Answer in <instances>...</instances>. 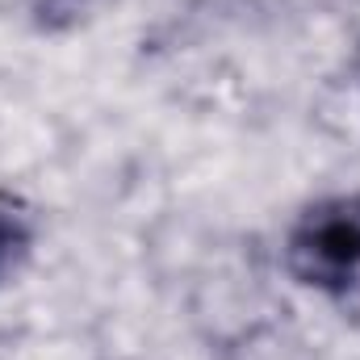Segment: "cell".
<instances>
[{
    "label": "cell",
    "mask_w": 360,
    "mask_h": 360,
    "mask_svg": "<svg viewBox=\"0 0 360 360\" xmlns=\"http://www.w3.org/2000/svg\"><path fill=\"white\" fill-rule=\"evenodd\" d=\"M34 248H38V210L21 193L0 188V289L25 272Z\"/></svg>",
    "instance_id": "2"
},
{
    "label": "cell",
    "mask_w": 360,
    "mask_h": 360,
    "mask_svg": "<svg viewBox=\"0 0 360 360\" xmlns=\"http://www.w3.org/2000/svg\"><path fill=\"white\" fill-rule=\"evenodd\" d=\"M96 0H25L30 25L38 34H68L92 13Z\"/></svg>",
    "instance_id": "3"
},
{
    "label": "cell",
    "mask_w": 360,
    "mask_h": 360,
    "mask_svg": "<svg viewBox=\"0 0 360 360\" xmlns=\"http://www.w3.org/2000/svg\"><path fill=\"white\" fill-rule=\"evenodd\" d=\"M289 281L335 306L360 302V188L327 193L293 214L281 239Z\"/></svg>",
    "instance_id": "1"
}]
</instances>
